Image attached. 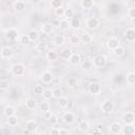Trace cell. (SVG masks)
I'll list each match as a JSON object with an SVG mask.
<instances>
[{
  "label": "cell",
  "instance_id": "6da1fadb",
  "mask_svg": "<svg viewBox=\"0 0 135 135\" xmlns=\"http://www.w3.org/2000/svg\"><path fill=\"white\" fill-rule=\"evenodd\" d=\"M4 36H5V39L8 42H15L19 37V32L15 27H9L5 31Z\"/></svg>",
  "mask_w": 135,
  "mask_h": 135
},
{
  "label": "cell",
  "instance_id": "7a4b0ae2",
  "mask_svg": "<svg viewBox=\"0 0 135 135\" xmlns=\"http://www.w3.org/2000/svg\"><path fill=\"white\" fill-rule=\"evenodd\" d=\"M92 64H93V66L98 68V69L103 68L107 64V57L104 55H101V54L100 55H97L96 57H94Z\"/></svg>",
  "mask_w": 135,
  "mask_h": 135
},
{
  "label": "cell",
  "instance_id": "3957f363",
  "mask_svg": "<svg viewBox=\"0 0 135 135\" xmlns=\"http://www.w3.org/2000/svg\"><path fill=\"white\" fill-rule=\"evenodd\" d=\"M11 72H12L13 75L19 77V76H22V75L25 73V69H24L23 64H21V63H15V64L12 66Z\"/></svg>",
  "mask_w": 135,
  "mask_h": 135
},
{
  "label": "cell",
  "instance_id": "277c9868",
  "mask_svg": "<svg viewBox=\"0 0 135 135\" xmlns=\"http://www.w3.org/2000/svg\"><path fill=\"white\" fill-rule=\"evenodd\" d=\"M109 131H110V133H112V134H114V135H118V134H120L121 131H122V126H121V123L118 122V121L112 122V123L110 124V127H109Z\"/></svg>",
  "mask_w": 135,
  "mask_h": 135
},
{
  "label": "cell",
  "instance_id": "5b68a950",
  "mask_svg": "<svg viewBox=\"0 0 135 135\" xmlns=\"http://www.w3.org/2000/svg\"><path fill=\"white\" fill-rule=\"evenodd\" d=\"M85 25L90 30H95L99 25V19L96 17H90L85 20Z\"/></svg>",
  "mask_w": 135,
  "mask_h": 135
},
{
  "label": "cell",
  "instance_id": "8992f818",
  "mask_svg": "<svg viewBox=\"0 0 135 135\" xmlns=\"http://www.w3.org/2000/svg\"><path fill=\"white\" fill-rule=\"evenodd\" d=\"M100 109H101V111H102L103 113L109 114V113H111V112L114 110V103H113L111 100H104V101L101 103Z\"/></svg>",
  "mask_w": 135,
  "mask_h": 135
},
{
  "label": "cell",
  "instance_id": "52a82bcc",
  "mask_svg": "<svg viewBox=\"0 0 135 135\" xmlns=\"http://www.w3.org/2000/svg\"><path fill=\"white\" fill-rule=\"evenodd\" d=\"M120 45V41H119V39L118 38H116V37H110L109 39H108V41H107V47L109 49V50H114V49H116L117 46H119Z\"/></svg>",
  "mask_w": 135,
  "mask_h": 135
},
{
  "label": "cell",
  "instance_id": "ba28073f",
  "mask_svg": "<svg viewBox=\"0 0 135 135\" xmlns=\"http://www.w3.org/2000/svg\"><path fill=\"white\" fill-rule=\"evenodd\" d=\"M122 121L124 124H133L134 121H135V115L133 112L131 111H128L127 113L123 114V117H122Z\"/></svg>",
  "mask_w": 135,
  "mask_h": 135
},
{
  "label": "cell",
  "instance_id": "9c48e42d",
  "mask_svg": "<svg viewBox=\"0 0 135 135\" xmlns=\"http://www.w3.org/2000/svg\"><path fill=\"white\" fill-rule=\"evenodd\" d=\"M62 120H63V122L66 123V124H72V123L74 122V120H75V115H74V113L71 112V111L64 112V114H63V116H62Z\"/></svg>",
  "mask_w": 135,
  "mask_h": 135
},
{
  "label": "cell",
  "instance_id": "30bf717a",
  "mask_svg": "<svg viewBox=\"0 0 135 135\" xmlns=\"http://www.w3.org/2000/svg\"><path fill=\"white\" fill-rule=\"evenodd\" d=\"M89 92L93 95H98L101 92V85L98 82H92L89 85Z\"/></svg>",
  "mask_w": 135,
  "mask_h": 135
},
{
  "label": "cell",
  "instance_id": "8fae6325",
  "mask_svg": "<svg viewBox=\"0 0 135 135\" xmlns=\"http://www.w3.org/2000/svg\"><path fill=\"white\" fill-rule=\"evenodd\" d=\"M25 129H26L30 133H34V132H36L37 129H38L37 122H36L34 119H30V120H27L26 123H25Z\"/></svg>",
  "mask_w": 135,
  "mask_h": 135
},
{
  "label": "cell",
  "instance_id": "7c38bea8",
  "mask_svg": "<svg viewBox=\"0 0 135 135\" xmlns=\"http://www.w3.org/2000/svg\"><path fill=\"white\" fill-rule=\"evenodd\" d=\"M40 79L43 83H50L53 80V74L50 71H44L41 75H40Z\"/></svg>",
  "mask_w": 135,
  "mask_h": 135
},
{
  "label": "cell",
  "instance_id": "4fadbf2b",
  "mask_svg": "<svg viewBox=\"0 0 135 135\" xmlns=\"http://www.w3.org/2000/svg\"><path fill=\"white\" fill-rule=\"evenodd\" d=\"M124 38L129 42H132V41L135 40V31H134L133 27L127 28V31L124 32Z\"/></svg>",
  "mask_w": 135,
  "mask_h": 135
},
{
  "label": "cell",
  "instance_id": "5bb4252c",
  "mask_svg": "<svg viewBox=\"0 0 135 135\" xmlns=\"http://www.w3.org/2000/svg\"><path fill=\"white\" fill-rule=\"evenodd\" d=\"M0 55H1V57L4 58V59H9V58L13 56V50H12L9 46H4V47L1 50Z\"/></svg>",
  "mask_w": 135,
  "mask_h": 135
},
{
  "label": "cell",
  "instance_id": "9a60e30c",
  "mask_svg": "<svg viewBox=\"0 0 135 135\" xmlns=\"http://www.w3.org/2000/svg\"><path fill=\"white\" fill-rule=\"evenodd\" d=\"M68 60H69L70 64H72V65H77V64H79L80 61H81L80 56H79L78 54H74V53H72V55L70 56V58H69Z\"/></svg>",
  "mask_w": 135,
  "mask_h": 135
},
{
  "label": "cell",
  "instance_id": "2e32d148",
  "mask_svg": "<svg viewBox=\"0 0 135 135\" xmlns=\"http://www.w3.org/2000/svg\"><path fill=\"white\" fill-rule=\"evenodd\" d=\"M24 104L28 110H34L37 107V101L34 98H26L24 101Z\"/></svg>",
  "mask_w": 135,
  "mask_h": 135
},
{
  "label": "cell",
  "instance_id": "e0dca14e",
  "mask_svg": "<svg viewBox=\"0 0 135 135\" xmlns=\"http://www.w3.org/2000/svg\"><path fill=\"white\" fill-rule=\"evenodd\" d=\"M77 128H78V130H79L80 132L85 133V132L89 131V129H90V124H89L88 121H85V120H81V119H80V121H79Z\"/></svg>",
  "mask_w": 135,
  "mask_h": 135
},
{
  "label": "cell",
  "instance_id": "ac0fdd59",
  "mask_svg": "<svg viewBox=\"0 0 135 135\" xmlns=\"http://www.w3.org/2000/svg\"><path fill=\"white\" fill-rule=\"evenodd\" d=\"M121 133L124 135H134L135 134V128L133 124H126V127L122 128Z\"/></svg>",
  "mask_w": 135,
  "mask_h": 135
},
{
  "label": "cell",
  "instance_id": "d6986e66",
  "mask_svg": "<svg viewBox=\"0 0 135 135\" xmlns=\"http://www.w3.org/2000/svg\"><path fill=\"white\" fill-rule=\"evenodd\" d=\"M27 36H28L31 42H32V41L35 42V41H37V40L40 38V34H39V32L36 31V30H31V31L27 33Z\"/></svg>",
  "mask_w": 135,
  "mask_h": 135
},
{
  "label": "cell",
  "instance_id": "ffe728a7",
  "mask_svg": "<svg viewBox=\"0 0 135 135\" xmlns=\"http://www.w3.org/2000/svg\"><path fill=\"white\" fill-rule=\"evenodd\" d=\"M14 9L17 12V13H22L24 9H25V3L23 1H16L14 3Z\"/></svg>",
  "mask_w": 135,
  "mask_h": 135
},
{
  "label": "cell",
  "instance_id": "44dd1931",
  "mask_svg": "<svg viewBox=\"0 0 135 135\" xmlns=\"http://www.w3.org/2000/svg\"><path fill=\"white\" fill-rule=\"evenodd\" d=\"M80 24H81V21L78 17H72V20L70 22V26L74 30H78L80 27Z\"/></svg>",
  "mask_w": 135,
  "mask_h": 135
},
{
  "label": "cell",
  "instance_id": "7402d4cb",
  "mask_svg": "<svg viewBox=\"0 0 135 135\" xmlns=\"http://www.w3.org/2000/svg\"><path fill=\"white\" fill-rule=\"evenodd\" d=\"M80 39H81L82 43H84V44H90V43L92 42V40H93V37H92V35H91L90 33H83V34L81 35Z\"/></svg>",
  "mask_w": 135,
  "mask_h": 135
},
{
  "label": "cell",
  "instance_id": "603a6c76",
  "mask_svg": "<svg viewBox=\"0 0 135 135\" xmlns=\"http://www.w3.org/2000/svg\"><path fill=\"white\" fill-rule=\"evenodd\" d=\"M80 5L83 9H91L94 6V1L93 0H81Z\"/></svg>",
  "mask_w": 135,
  "mask_h": 135
},
{
  "label": "cell",
  "instance_id": "cb8c5ba5",
  "mask_svg": "<svg viewBox=\"0 0 135 135\" xmlns=\"http://www.w3.org/2000/svg\"><path fill=\"white\" fill-rule=\"evenodd\" d=\"M18 122H19V118H18V116H16V115H12V116L7 117V124H8L9 127H16V126L18 124Z\"/></svg>",
  "mask_w": 135,
  "mask_h": 135
},
{
  "label": "cell",
  "instance_id": "d4e9b609",
  "mask_svg": "<svg viewBox=\"0 0 135 135\" xmlns=\"http://www.w3.org/2000/svg\"><path fill=\"white\" fill-rule=\"evenodd\" d=\"M3 113H4V115H5L6 117H9V116L16 114V109H15L14 107H12V105H6V107L4 108Z\"/></svg>",
  "mask_w": 135,
  "mask_h": 135
},
{
  "label": "cell",
  "instance_id": "484cf974",
  "mask_svg": "<svg viewBox=\"0 0 135 135\" xmlns=\"http://www.w3.org/2000/svg\"><path fill=\"white\" fill-rule=\"evenodd\" d=\"M53 42H54V44H55L56 46H61V45L64 43V37H63L62 35H57V36L54 37Z\"/></svg>",
  "mask_w": 135,
  "mask_h": 135
},
{
  "label": "cell",
  "instance_id": "4316f807",
  "mask_svg": "<svg viewBox=\"0 0 135 135\" xmlns=\"http://www.w3.org/2000/svg\"><path fill=\"white\" fill-rule=\"evenodd\" d=\"M42 97H43L45 100H49V99L53 98V90H51V89H43Z\"/></svg>",
  "mask_w": 135,
  "mask_h": 135
},
{
  "label": "cell",
  "instance_id": "83f0119b",
  "mask_svg": "<svg viewBox=\"0 0 135 135\" xmlns=\"http://www.w3.org/2000/svg\"><path fill=\"white\" fill-rule=\"evenodd\" d=\"M127 83L130 84V85H133L135 83V73L134 72H130L128 75H127Z\"/></svg>",
  "mask_w": 135,
  "mask_h": 135
},
{
  "label": "cell",
  "instance_id": "f1b7e54d",
  "mask_svg": "<svg viewBox=\"0 0 135 135\" xmlns=\"http://www.w3.org/2000/svg\"><path fill=\"white\" fill-rule=\"evenodd\" d=\"M77 85H78V80L75 77H70L68 79V86L69 88L75 89V88H77Z\"/></svg>",
  "mask_w": 135,
  "mask_h": 135
},
{
  "label": "cell",
  "instance_id": "f546056e",
  "mask_svg": "<svg viewBox=\"0 0 135 135\" xmlns=\"http://www.w3.org/2000/svg\"><path fill=\"white\" fill-rule=\"evenodd\" d=\"M58 104H59V107H60L61 109L66 108V107H68V104H69V100H68V98H66V97L61 96L60 98H58Z\"/></svg>",
  "mask_w": 135,
  "mask_h": 135
},
{
  "label": "cell",
  "instance_id": "4dcf8cb0",
  "mask_svg": "<svg viewBox=\"0 0 135 135\" xmlns=\"http://www.w3.org/2000/svg\"><path fill=\"white\" fill-rule=\"evenodd\" d=\"M113 52H114V55H115V56H117V57H121V56H123V55H124V53H126L124 49H123L121 45H119V46H117L116 49H114V50H113Z\"/></svg>",
  "mask_w": 135,
  "mask_h": 135
},
{
  "label": "cell",
  "instance_id": "1f68e13d",
  "mask_svg": "<svg viewBox=\"0 0 135 135\" xmlns=\"http://www.w3.org/2000/svg\"><path fill=\"white\" fill-rule=\"evenodd\" d=\"M39 108H40V111H41L42 113H44V112L51 110V105H50V102H49V101H42V102L40 103Z\"/></svg>",
  "mask_w": 135,
  "mask_h": 135
},
{
  "label": "cell",
  "instance_id": "d6a6232c",
  "mask_svg": "<svg viewBox=\"0 0 135 135\" xmlns=\"http://www.w3.org/2000/svg\"><path fill=\"white\" fill-rule=\"evenodd\" d=\"M46 49H47V44H46V42H43V41L38 42L36 45V50L38 52H44V51H46Z\"/></svg>",
  "mask_w": 135,
  "mask_h": 135
},
{
  "label": "cell",
  "instance_id": "836d02e7",
  "mask_svg": "<svg viewBox=\"0 0 135 135\" xmlns=\"http://www.w3.org/2000/svg\"><path fill=\"white\" fill-rule=\"evenodd\" d=\"M45 58L50 61H53L57 58V53L55 51H49L46 54H45Z\"/></svg>",
  "mask_w": 135,
  "mask_h": 135
},
{
  "label": "cell",
  "instance_id": "e575fe53",
  "mask_svg": "<svg viewBox=\"0 0 135 135\" xmlns=\"http://www.w3.org/2000/svg\"><path fill=\"white\" fill-rule=\"evenodd\" d=\"M52 31H53V27H52L51 24L45 23V24H43V25L41 26V32H42L43 34H50V33H52Z\"/></svg>",
  "mask_w": 135,
  "mask_h": 135
},
{
  "label": "cell",
  "instance_id": "d590c367",
  "mask_svg": "<svg viewBox=\"0 0 135 135\" xmlns=\"http://www.w3.org/2000/svg\"><path fill=\"white\" fill-rule=\"evenodd\" d=\"M19 41H20V43H21L22 45H28L30 42H31V40H30L27 34H26V35H22V36H20Z\"/></svg>",
  "mask_w": 135,
  "mask_h": 135
},
{
  "label": "cell",
  "instance_id": "8d00e7d4",
  "mask_svg": "<svg viewBox=\"0 0 135 135\" xmlns=\"http://www.w3.org/2000/svg\"><path fill=\"white\" fill-rule=\"evenodd\" d=\"M61 96H63V93H62V90L60 88H56L55 90H53V98H60Z\"/></svg>",
  "mask_w": 135,
  "mask_h": 135
},
{
  "label": "cell",
  "instance_id": "74e56055",
  "mask_svg": "<svg viewBox=\"0 0 135 135\" xmlns=\"http://www.w3.org/2000/svg\"><path fill=\"white\" fill-rule=\"evenodd\" d=\"M51 6L55 9V8H58L60 6H62V0H51Z\"/></svg>",
  "mask_w": 135,
  "mask_h": 135
},
{
  "label": "cell",
  "instance_id": "f35d334b",
  "mask_svg": "<svg viewBox=\"0 0 135 135\" xmlns=\"http://www.w3.org/2000/svg\"><path fill=\"white\" fill-rule=\"evenodd\" d=\"M58 26H59V28H60V30H66V28L70 26V23L68 22V20H66V19H63V20H61V21L59 22Z\"/></svg>",
  "mask_w": 135,
  "mask_h": 135
},
{
  "label": "cell",
  "instance_id": "ab89813d",
  "mask_svg": "<svg viewBox=\"0 0 135 135\" xmlns=\"http://www.w3.org/2000/svg\"><path fill=\"white\" fill-rule=\"evenodd\" d=\"M71 55H72V51H71L70 49H64V50L61 52V57L64 58V59H69Z\"/></svg>",
  "mask_w": 135,
  "mask_h": 135
},
{
  "label": "cell",
  "instance_id": "60d3db41",
  "mask_svg": "<svg viewBox=\"0 0 135 135\" xmlns=\"http://www.w3.org/2000/svg\"><path fill=\"white\" fill-rule=\"evenodd\" d=\"M92 66H93V64H92L91 61H84V62H82V64H81V68H82L83 71H89V70L92 69Z\"/></svg>",
  "mask_w": 135,
  "mask_h": 135
},
{
  "label": "cell",
  "instance_id": "b9f144b4",
  "mask_svg": "<svg viewBox=\"0 0 135 135\" xmlns=\"http://www.w3.org/2000/svg\"><path fill=\"white\" fill-rule=\"evenodd\" d=\"M33 91H34V93H35L36 95H40V94H42V92H43V86H42L41 84H36V85L34 86V89H33Z\"/></svg>",
  "mask_w": 135,
  "mask_h": 135
},
{
  "label": "cell",
  "instance_id": "7bdbcfd3",
  "mask_svg": "<svg viewBox=\"0 0 135 135\" xmlns=\"http://www.w3.org/2000/svg\"><path fill=\"white\" fill-rule=\"evenodd\" d=\"M9 88V83L7 80H0V90H7Z\"/></svg>",
  "mask_w": 135,
  "mask_h": 135
},
{
  "label": "cell",
  "instance_id": "ee69618b",
  "mask_svg": "<svg viewBox=\"0 0 135 135\" xmlns=\"http://www.w3.org/2000/svg\"><path fill=\"white\" fill-rule=\"evenodd\" d=\"M63 16H65L66 18H72V17H74V11H73V8H66V9H64V15Z\"/></svg>",
  "mask_w": 135,
  "mask_h": 135
},
{
  "label": "cell",
  "instance_id": "f6af8a7d",
  "mask_svg": "<svg viewBox=\"0 0 135 135\" xmlns=\"http://www.w3.org/2000/svg\"><path fill=\"white\" fill-rule=\"evenodd\" d=\"M49 121L51 122V124H57L58 123V121H59V118H58V116L57 115H51V117H50V119H49Z\"/></svg>",
  "mask_w": 135,
  "mask_h": 135
},
{
  "label": "cell",
  "instance_id": "bcb514c9",
  "mask_svg": "<svg viewBox=\"0 0 135 135\" xmlns=\"http://www.w3.org/2000/svg\"><path fill=\"white\" fill-rule=\"evenodd\" d=\"M55 15L58 16V17H62L64 15V8H62V6H60L58 8H55Z\"/></svg>",
  "mask_w": 135,
  "mask_h": 135
},
{
  "label": "cell",
  "instance_id": "7dc6e473",
  "mask_svg": "<svg viewBox=\"0 0 135 135\" xmlns=\"http://www.w3.org/2000/svg\"><path fill=\"white\" fill-rule=\"evenodd\" d=\"M79 40H80V38H79V36H77V35H73V36L71 37V39H70V41H71L73 44H77V43L79 42Z\"/></svg>",
  "mask_w": 135,
  "mask_h": 135
},
{
  "label": "cell",
  "instance_id": "c3c4849f",
  "mask_svg": "<svg viewBox=\"0 0 135 135\" xmlns=\"http://www.w3.org/2000/svg\"><path fill=\"white\" fill-rule=\"evenodd\" d=\"M129 16L131 17V19H134V17H135V8H134V6H131L130 7V9H129Z\"/></svg>",
  "mask_w": 135,
  "mask_h": 135
},
{
  "label": "cell",
  "instance_id": "681fc988",
  "mask_svg": "<svg viewBox=\"0 0 135 135\" xmlns=\"http://www.w3.org/2000/svg\"><path fill=\"white\" fill-rule=\"evenodd\" d=\"M50 134L52 135H59V129L58 128H52L50 131Z\"/></svg>",
  "mask_w": 135,
  "mask_h": 135
},
{
  "label": "cell",
  "instance_id": "f907efd6",
  "mask_svg": "<svg viewBox=\"0 0 135 135\" xmlns=\"http://www.w3.org/2000/svg\"><path fill=\"white\" fill-rule=\"evenodd\" d=\"M70 131L65 129H59V135H69Z\"/></svg>",
  "mask_w": 135,
  "mask_h": 135
},
{
  "label": "cell",
  "instance_id": "816d5d0a",
  "mask_svg": "<svg viewBox=\"0 0 135 135\" xmlns=\"http://www.w3.org/2000/svg\"><path fill=\"white\" fill-rule=\"evenodd\" d=\"M51 115H52L51 110H50V111H46V112H44V113H43V117H44V119H46V120H49V119H50Z\"/></svg>",
  "mask_w": 135,
  "mask_h": 135
},
{
  "label": "cell",
  "instance_id": "f5cc1de1",
  "mask_svg": "<svg viewBox=\"0 0 135 135\" xmlns=\"http://www.w3.org/2000/svg\"><path fill=\"white\" fill-rule=\"evenodd\" d=\"M91 132H92V133H99V134L101 133V131H100V130H98L97 128H94V129H93Z\"/></svg>",
  "mask_w": 135,
  "mask_h": 135
},
{
  "label": "cell",
  "instance_id": "db71d44e",
  "mask_svg": "<svg viewBox=\"0 0 135 135\" xmlns=\"http://www.w3.org/2000/svg\"><path fill=\"white\" fill-rule=\"evenodd\" d=\"M22 133H23V134H27V133H30V132H28V131L25 129V130H23V131H22Z\"/></svg>",
  "mask_w": 135,
  "mask_h": 135
}]
</instances>
